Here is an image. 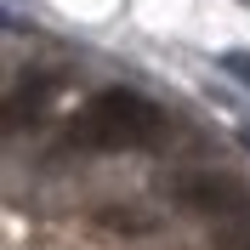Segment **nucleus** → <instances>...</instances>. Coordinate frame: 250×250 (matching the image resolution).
I'll list each match as a JSON object with an SVG mask.
<instances>
[{
  "instance_id": "obj_4",
  "label": "nucleus",
  "mask_w": 250,
  "mask_h": 250,
  "mask_svg": "<svg viewBox=\"0 0 250 250\" xmlns=\"http://www.w3.org/2000/svg\"><path fill=\"white\" fill-rule=\"evenodd\" d=\"M222 68H228L239 85H250V51H222Z\"/></svg>"
},
{
  "instance_id": "obj_1",
  "label": "nucleus",
  "mask_w": 250,
  "mask_h": 250,
  "mask_svg": "<svg viewBox=\"0 0 250 250\" xmlns=\"http://www.w3.org/2000/svg\"><path fill=\"white\" fill-rule=\"evenodd\" d=\"M165 137V114L154 97L108 85L97 91L85 108L68 120V142L74 148H97V154H125V148H154Z\"/></svg>"
},
{
  "instance_id": "obj_2",
  "label": "nucleus",
  "mask_w": 250,
  "mask_h": 250,
  "mask_svg": "<svg viewBox=\"0 0 250 250\" xmlns=\"http://www.w3.org/2000/svg\"><path fill=\"white\" fill-rule=\"evenodd\" d=\"M171 199L182 205V210H193V216H239L250 205L245 182L228 171H182L171 182Z\"/></svg>"
},
{
  "instance_id": "obj_3",
  "label": "nucleus",
  "mask_w": 250,
  "mask_h": 250,
  "mask_svg": "<svg viewBox=\"0 0 250 250\" xmlns=\"http://www.w3.org/2000/svg\"><path fill=\"white\" fill-rule=\"evenodd\" d=\"M51 97H57V74H23L12 91H6V108L0 114H6V125H34L46 114Z\"/></svg>"
},
{
  "instance_id": "obj_5",
  "label": "nucleus",
  "mask_w": 250,
  "mask_h": 250,
  "mask_svg": "<svg viewBox=\"0 0 250 250\" xmlns=\"http://www.w3.org/2000/svg\"><path fill=\"white\" fill-rule=\"evenodd\" d=\"M239 142H245V154H250V125H239Z\"/></svg>"
}]
</instances>
